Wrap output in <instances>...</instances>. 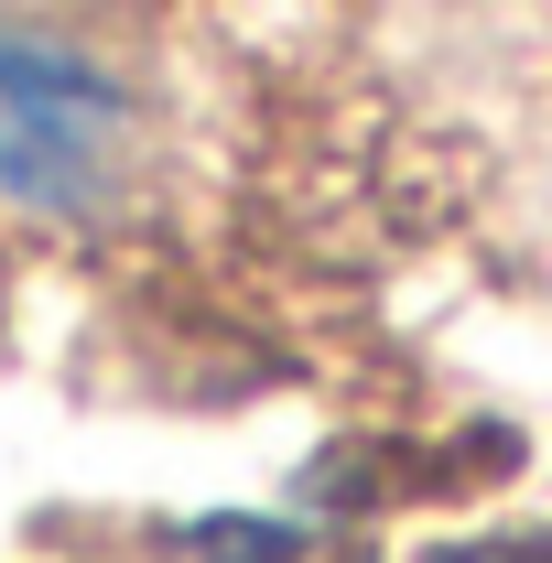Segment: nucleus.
I'll return each instance as SVG.
<instances>
[{
	"label": "nucleus",
	"mask_w": 552,
	"mask_h": 563,
	"mask_svg": "<svg viewBox=\"0 0 552 563\" xmlns=\"http://www.w3.org/2000/svg\"><path fill=\"white\" fill-rule=\"evenodd\" d=\"M120 152V87L55 55V44H0V185L33 207L87 196V174Z\"/></svg>",
	"instance_id": "nucleus-1"
},
{
	"label": "nucleus",
	"mask_w": 552,
	"mask_h": 563,
	"mask_svg": "<svg viewBox=\"0 0 552 563\" xmlns=\"http://www.w3.org/2000/svg\"><path fill=\"white\" fill-rule=\"evenodd\" d=\"M455 563H552V542H487V553H455Z\"/></svg>",
	"instance_id": "nucleus-2"
}]
</instances>
